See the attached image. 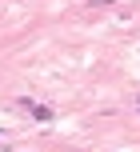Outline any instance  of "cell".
<instances>
[{"instance_id": "cell-1", "label": "cell", "mask_w": 140, "mask_h": 152, "mask_svg": "<svg viewBox=\"0 0 140 152\" xmlns=\"http://www.w3.org/2000/svg\"><path fill=\"white\" fill-rule=\"evenodd\" d=\"M20 104L28 108V112L36 116V120H52V108H48V104H40V100H20Z\"/></svg>"}]
</instances>
